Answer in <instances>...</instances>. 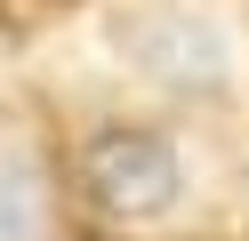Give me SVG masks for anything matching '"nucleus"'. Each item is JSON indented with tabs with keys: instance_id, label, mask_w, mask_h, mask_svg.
Returning a JSON list of instances; mask_svg holds the SVG:
<instances>
[{
	"instance_id": "obj_3",
	"label": "nucleus",
	"mask_w": 249,
	"mask_h": 241,
	"mask_svg": "<svg viewBox=\"0 0 249 241\" xmlns=\"http://www.w3.org/2000/svg\"><path fill=\"white\" fill-rule=\"evenodd\" d=\"M56 8H65V0H0L8 24H40V16H56Z\"/></svg>"
},
{
	"instance_id": "obj_2",
	"label": "nucleus",
	"mask_w": 249,
	"mask_h": 241,
	"mask_svg": "<svg viewBox=\"0 0 249 241\" xmlns=\"http://www.w3.org/2000/svg\"><path fill=\"white\" fill-rule=\"evenodd\" d=\"M24 233H33V185L0 169V241H24Z\"/></svg>"
},
{
	"instance_id": "obj_1",
	"label": "nucleus",
	"mask_w": 249,
	"mask_h": 241,
	"mask_svg": "<svg viewBox=\"0 0 249 241\" xmlns=\"http://www.w3.org/2000/svg\"><path fill=\"white\" fill-rule=\"evenodd\" d=\"M81 185H89V201L105 217L145 225L161 209H177V153L153 129H97L89 153H81Z\"/></svg>"
}]
</instances>
